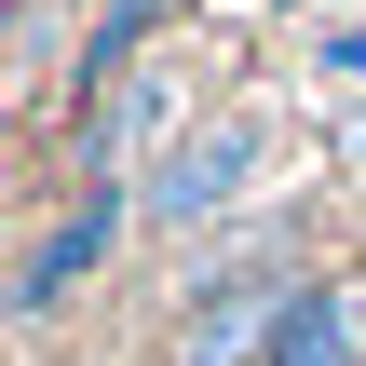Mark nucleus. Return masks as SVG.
<instances>
[{"mask_svg":"<svg viewBox=\"0 0 366 366\" xmlns=\"http://www.w3.org/2000/svg\"><path fill=\"white\" fill-rule=\"evenodd\" d=\"M244 177H258V136H244V122H204V136H177V163L149 177V217H163V231H190V217H217Z\"/></svg>","mask_w":366,"mask_h":366,"instance_id":"nucleus-1","label":"nucleus"},{"mask_svg":"<svg viewBox=\"0 0 366 366\" xmlns=\"http://www.w3.org/2000/svg\"><path fill=\"white\" fill-rule=\"evenodd\" d=\"M109 244H122V190H81V204H68V217L41 231V258L14 272V326H41V312H54V299H68V285H81V272H95Z\"/></svg>","mask_w":366,"mask_h":366,"instance_id":"nucleus-2","label":"nucleus"},{"mask_svg":"<svg viewBox=\"0 0 366 366\" xmlns=\"http://www.w3.org/2000/svg\"><path fill=\"white\" fill-rule=\"evenodd\" d=\"M299 299V285H285ZM285 299H258V285H217V299H190V326H177V366H272V326H285Z\"/></svg>","mask_w":366,"mask_h":366,"instance_id":"nucleus-3","label":"nucleus"},{"mask_svg":"<svg viewBox=\"0 0 366 366\" xmlns=\"http://www.w3.org/2000/svg\"><path fill=\"white\" fill-rule=\"evenodd\" d=\"M272 366H366V299L353 285H299L285 326H272Z\"/></svg>","mask_w":366,"mask_h":366,"instance_id":"nucleus-4","label":"nucleus"},{"mask_svg":"<svg viewBox=\"0 0 366 366\" xmlns=\"http://www.w3.org/2000/svg\"><path fill=\"white\" fill-rule=\"evenodd\" d=\"M149 122H163V81L136 68V81L109 95V122H95V163H136V149H149Z\"/></svg>","mask_w":366,"mask_h":366,"instance_id":"nucleus-5","label":"nucleus"}]
</instances>
